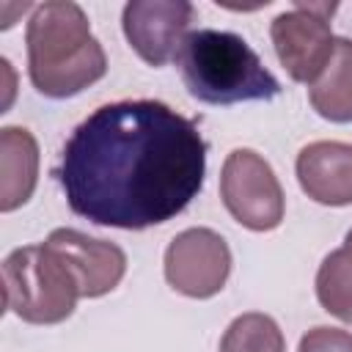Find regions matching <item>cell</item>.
<instances>
[{
	"instance_id": "3",
	"label": "cell",
	"mask_w": 352,
	"mask_h": 352,
	"mask_svg": "<svg viewBox=\"0 0 352 352\" xmlns=\"http://www.w3.org/2000/svg\"><path fill=\"white\" fill-rule=\"evenodd\" d=\"M176 66L187 94L204 104L267 102L280 94L278 77L256 50L231 30H190L176 55Z\"/></svg>"
},
{
	"instance_id": "13",
	"label": "cell",
	"mask_w": 352,
	"mask_h": 352,
	"mask_svg": "<svg viewBox=\"0 0 352 352\" xmlns=\"http://www.w3.org/2000/svg\"><path fill=\"white\" fill-rule=\"evenodd\" d=\"M316 300L330 316L352 324V248L349 245L330 250L322 258L316 270Z\"/></svg>"
},
{
	"instance_id": "10",
	"label": "cell",
	"mask_w": 352,
	"mask_h": 352,
	"mask_svg": "<svg viewBox=\"0 0 352 352\" xmlns=\"http://www.w3.org/2000/svg\"><path fill=\"white\" fill-rule=\"evenodd\" d=\"M297 182L308 198L324 206L352 204V143L314 140L300 148L294 162Z\"/></svg>"
},
{
	"instance_id": "6",
	"label": "cell",
	"mask_w": 352,
	"mask_h": 352,
	"mask_svg": "<svg viewBox=\"0 0 352 352\" xmlns=\"http://www.w3.org/2000/svg\"><path fill=\"white\" fill-rule=\"evenodd\" d=\"M336 8L338 3H294L289 11L272 19L270 38L275 55L294 82L314 85L324 72L336 47L330 28Z\"/></svg>"
},
{
	"instance_id": "5",
	"label": "cell",
	"mask_w": 352,
	"mask_h": 352,
	"mask_svg": "<svg viewBox=\"0 0 352 352\" xmlns=\"http://www.w3.org/2000/svg\"><path fill=\"white\" fill-rule=\"evenodd\" d=\"M220 198L228 214L250 231H272L286 214V198L275 170L253 148H234L226 157Z\"/></svg>"
},
{
	"instance_id": "4",
	"label": "cell",
	"mask_w": 352,
	"mask_h": 352,
	"mask_svg": "<svg viewBox=\"0 0 352 352\" xmlns=\"http://www.w3.org/2000/svg\"><path fill=\"white\" fill-rule=\"evenodd\" d=\"M6 311L28 324H58L74 314L80 286L69 264L44 242L25 245L3 261Z\"/></svg>"
},
{
	"instance_id": "8",
	"label": "cell",
	"mask_w": 352,
	"mask_h": 352,
	"mask_svg": "<svg viewBox=\"0 0 352 352\" xmlns=\"http://www.w3.org/2000/svg\"><path fill=\"white\" fill-rule=\"evenodd\" d=\"M192 19L195 6L187 0H129L121 14V28L140 60L165 66L176 60Z\"/></svg>"
},
{
	"instance_id": "15",
	"label": "cell",
	"mask_w": 352,
	"mask_h": 352,
	"mask_svg": "<svg viewBox=\"0 0 352 352\" xmlns=\"http://www.w3.org/2000/svg\"><path fill=\"white\" fill-rule=\"evenodd\" d=\"M297 352H352V333L327 324L311 327L300 338Z\"/></svg>"
},
{
	"instance_id": "14",
	"label": "cell",
	"mask_w": 352,
	"mask_h": 352,
	"mask_svg": "<svg viewBox=\"0 0 352 352\" xmlns=\"http://www.w3.org/2000/svg\"><path fill=\"white\" fill-rule=\"evenodd\" d=\"M220 352H286V338L270 314L250 311L226 327Z\"/></svg>"
},
{
	"instance_id": "7",
	"label": "cell",
	"mask_w": 352,
	"mask_h": 352,
	"mask_svg": "<svg viewBox=\"0 0 352 352\" xmlns=\"http://www.w3.org/2000/svg\"><path fill=\"white\" fill-rule=\"evenodd\" d=\"M165 280L173 292L209 300L223 292L231 275V248L212 228H184L165 248Z\"/></svg>"
},
{
	"instance_id": "9",
	"label": "cell",
	"mask_w": 352,
	"mask_h": 352,
	"mask_svg": "<svg viewBox=\"0 0 352 352\" xmlns=\"http://www.w3.org/2000/svg\"><path fill=\"white\" fill-rule=\"evenodd\" d=\"M47 248H52L74 272L80 297H102L113 292L124 272H126V253L107 239L88 236L77 228H55L44 239Z\"/></svg>"
},
{
	"instance_id": "16",
	"label": "cell",
	"mask_w": 352,
	"mask_h": 352,
	"mask_svg": "<svg viewBox=\"0 0 352 352\" xmlns=\"http://www.w3.org/2000/svg\"><path fill=\"white\" fill-rule=\"evenodd\" d=\"M344 245H349V248H352V228L346 231V239H344Z\"/></svg>"
},
{
	"instance_id": "2",
	"label": "cell",
	"mask_w": 352,
	"mask_h": 352,
	"mask_svg": "<svg viewBox=\"0 0 352 352\" xmlns=\"http://www.w3.org/2000/svg\"><path fill=\"white\" fill-rule=\"evenodd\" d=\"M25 44L30 82L50 99L74 96L99 82L107 72V55L91 33L85 11L72 0L33 6Z\"/></svg>"
},
{
	"instance_id": "12",
	"label": "cell",
	"mask_w": 352,
	"mask_h": 352,
	"mask_svg": "<svg viewBox=\"0 0 352 352\" xmlns=\"http://www.w3.org/2000/svg\"><path fill=\"white\" fill-rule=\"evenodd\" d=\"M308 102L324 121L352 124V38H336L324 72L308 85Z\"/></svg>"
},
{
	"instance_id": "1",
	"label": "cell",
	"mask_w": 352,
	"mask_h": 352,
	"mask_svg": "<svg viewBox=\"0 0 352 352\" xmlns=\"http://www.w3.org/2000/svg\"><path fill=\"white\" fill-rule=\"evenodd\" d=\"M55 176L74 214L140 231L168 223L201 192L206 140L165 102L121 99L72 129Z\"/></svg>"
},
{
	"instance_id": "11",
	"label": "cell",
	"mask_w": 352,
	"mask_h": 352,
	"mask_svg": "<svg viewBox=\"0 0 352 352\" xmlns=\"http://www.w3.org/2000/svg\"><path fill=\"white\" fill-rule=\"evenodd\" d=\"M38 182V143L22 126L0 129V212H14Z\"/></svg>"
}]
</instances>
